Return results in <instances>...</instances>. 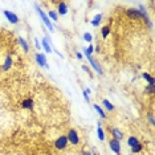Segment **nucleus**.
Here are the masks:
<instances>
[{"label":"nucleus","instance_id":"obj_1","mask_svg":"<svg viewBox=\"0 0 155 155\" xmlns=\"http://www.w3.org/2000/svg\"><path fill=\"white\" fill-rule=\"evenodd\" d=\"M36 9H37V13L40 15V17H41V20H43V23L45 24V27L49 29L50 32H55V28H53V24L50 23V20H49V17L46 16V13H44V11L41 8H40L39 5H36Z\"/></svg>","mask_w":155,"mask_h":155},{"label":"nucleus","instance_id":"obj_2","mask_svg":"<svg viewBox=\"0 0 155 155\" xmlns=\"http://www.w3.org/2000/svg\"><path fill=\"white\" fill-rule=\"evenodd\" d=\"M66 138H68V143H72L73 146H77V144L80 143V135H78V133H77L74 129H70L68 131Z\"/></svg>","mask_w":155,"mask_h":155},{"label":"nucleus","instance_id":"obj_3","mask_svg":"<svg viewBox=\"0 0 155 155\" xmlns=\"http://www.w3.org/2000/svg\"><path fill=\"white\" fill-rule=\"evenodd\" d=\"M55 147L57 150H61V151L65 150L68 147V138H66V135H61L57 138L55 141Z\"/></svg>","mask_w":155,"mask_h":155},{"label":"nucleus","instance_id":"obj_4","mask_svg":"<svg viewBox=\"0 0 155 155\" xmlns=\"http://www.w3.org/2000/svg\"><path fill=\"white\" fill-rule=\"evenodd\" d=\"M3 13H4V16L7 17V20L11 23V24H17V23H19V16L16 15V13L8 11V9H4Z\"/></svg>","mask_w":155,"mask_h":155},{"label":"nucleus","instance_id":"obj_5","mask_svg":"<svg viewBox=\"0 0 155 155\" xmlns=\"http://www.w3.org/2000/svg\"><path fill=\"white\" fill-rule=\"evenodd\" d=\"M36 61H37V64L40 66H43V68H46V69H49V65L46 62V57L44 53H36Z\"/></svg>","mask_w":155,"mask_h":155},{"label":"nucleus","instance_id":"obj_6","mask_svg":"<svg viewBox=\"0 0 155 155\" xmlns=\"http://www.w3.org/2000/svg\"><path fill=\"white\" fill-rule=\"evenodd\" d=\"M109 147H110V150H112L115 155L121 153V143H119V141L112 139V141L109 142Z\"/></svg>","mask_w":155,"mask_h":155},{"label":"nucleus","instance_id":"obj_7","mask_svg":"<svg viewBox=\"0 0 155 155\" xmlns=\"http://www.w3.org/2000/svg\"><path fill=\"white\" fill-rule=\"evenodd\" d=\"M87 60H89V62H90V66H92V68L96 70V72L98 73V74H103L102 69H101V65H100L98 62H97V60H96V59H93V57L90 56V57H87Z\"/></svg>","mask_w":155,"mask_h":155},{"label":"nucleus","instance_id":"obj_8","mask_svg":"<svg viewBox=\"0 0 155 155\" xmlns=\"http://www.w3.org/2000/svg\"><path fill=\"white\" fill-rule=\"evenodd\" d=\"M66 13H68V5L65 3H59V5H57V15L65 16Z\"/></svg>","mask_w":155,"mask_h":155},{"label":"nucleus","instance_id":"obj_9","mask_svg":"<svg viewBox=\"0 0 155 155\" xmlns=\"http://www.w3.org/2000/svg\"><path fill=\"white\" fill-rule=\"evenodd\" d=\"M127 16L131 19H138V17H143L142 16V13H141L138 9L135 8H130V9H127ZM144 19V17H143Z\"/></svg>","mask_w":155,"mask_h":155},{"label":"nucleus","instance_id":"obj_10","mask_svg":"<svg viewBox=\"0 0 155 155\" xmlns=\"http://www.w3.org/2000/svg\"><path fill=\"white\" fill-rule=\"evenodd\" d=\"M112 135H113V139H117V141H121L123 139V133L119 129H117V127H113L112 129Z\"/></svg>","mask_w":155,"mask_h":155},{"label":"nucleus","instance_id":"obj_11","mask_svg":"<svg viewBox=\"0 0 155 155\" xmlns=\"http://www.w3.org/2000/svg\"><path fill=\"white\" fill-rule=\"evenodd\" d=\"M41 48L45 49L46 53H52V46H50V40H49V37L43 39V41H41Z\"/></svg>","mask_w":155,"mask_h":155},{"label":"nucleus","instance_id":"obj_12","mask_svg":"<svg viewBox=\"0 0 155 155\" xmlns=\"http://www.w3.org/2000/svg\"><path fill=\"white\" fill-rule=\"evenodd\" d=\"M33 105H35V102H33V100L31 98H27L21 102V107L23 109H28V110H32L33 109Z\"/></svg>","mask_w":155,"mask_h":155},{"label":"nucleus","instance_id":"obj_13","mask_svg":"<svg viewBox=\"0 0 155 155\" xmlns=\"http://www.w3.org/2000/svg\"><path fill=\"white\" fill-rule=\"evenodd\" d=\"M12 66V57L11 56H5V60H4V64H3V70L7 72V70H9Z\"/></svg>","mask_w":155,"mask_h":155},{"label":"nucleus","instance_id":"obj_14","mask_svg":"<svg viewBox=\"0 0 155 155\" xmlns=\"http://www.w3.org/2000/svg\"><path fill=\"white\" fill-rule=\"evenodd\" d=\"M102 19H103V15L102 13H98V15H96L93 17V20H92V25L93 27H98L100 24H101V21H102Z\"/></svg>","mask_w":155,"mask_h":155},{"label":"nucleus","instance_id":"obj_15","mask_svg":"<svg viewBox=\"0 0 155 155\" xmlns=\"http://www.w3.org/2000/svg\"><path fill=\"white\" fill-rule=\"evenodd\" d=\"M102 103H103V106L106 107V110H107V112H114V109H115L113 103L110 102L109 100H106V98H103V100H102Z\"/></svg>","mask_w":155,"mask_h":155},{"label":"nucleus","instance_id":"obj_16","mask_svg":"<svg viewBox=\"0 0 155 155\" xmlns=\"http://www.w3.org/2000/svg\"><path fill=\"white\" fill-rule=\"evenodd\" d=\"M93 109L96 110L97 113H98V115H100L101 118H103V119H105V118H106V114H105V112H103V110H102V107H101L100 105H97V103H93Z\"/></svg>","mask_w":155,"mask_h":155},{"label":"nucleus","instance_id":"obj_17","mask_svg":"<svg viewBox=\"0 0 155 155\" xmlns=\"http://www.w3.org/2000/svg\"><path fill=\"white\" fill-rule=\"evenodd\" d=\"M19 44L21 45V48H23V50H24L25 53H28V52H29V45H28V43L25 41V39L19 37Z\"/></svg>","mask_w":155,"mask_h":155},{"label":"nucleus","instance_id":"obj_18","mask_svg":"<svg viewBox=\"0 0 155 155\" xmlns=\"http://www.w3.org/2000/svg\"><path fill=\"white\" fill-rule=\"evenodd\" d=\"M97 135H98V139L100 141H105L106 139V135H105V131L101 127V125L98 123V129H97Z\"/></svg>","mask_w":155,"mask_h":155},{"label":"nucleus","instance_id":"obj_19","mask_svg":"<svg viewBox=\"0 0 155 155\" xmlns=\"http://www.w3.org/2000/svg\"><path fill=\"white\" fill-rule=\"evenodd\" d=\"M139 143V139H138L137 137H134V135H131V137H129V139H127V144H129L130 147H134L135 144H138Z\"/></svg>","mask_w":155,"mask_h":155},{"label":"nucleus","instance_id":"obj_20","mask_svg":"<svg viewBox=\"0 0 155 155\" xmlns=\"http://www.w3.org/2000/svg\"><path fill=\"white\" fill-rule=\"evenodd\" d=\"M142 77H143V80H146L147 82H149V85H154V82H155V80H154V77L153 76H150L149 73H142Z\"/></svg>","mask_w":155,"mask_h":155},{"label":"nucleus","instance_id":"obj_21","mask_svg":"<svg viewBox=\"0 0 155 155\" xmlns=\"http://www.w3.org/2000/svg\"><path fill=\"white\" fill-rule=\"evenodd\" d=\"M109 35H110V27L109 25H105L102 29H101V36H102L103 39H106Z\"/></svg>","mask_w":155,"mask_h":155},{"label":"nucleus","instance_id":"obj_22","mask_svg":"<svg viewBox=\"0 0 155 155\" xmlns=\"http://www.w3.org/2000/svg\"><path fill=\"white\" fill-rule=\"evenodd\" d=\"M142 150H143V144L142 143H138L134 147H131V153L133 154H138V153H141Z\"/></svg>","mask_w":155,"mask_h":155},{"label":"nucleus","instance_id":"obj_23","mask_svg":"<svg viewBox=\"0 0 155 155\" xmlns=\"http://www.w3.org/2000/svg\"><path fill=\"white\" fill-rule=\"evenodd\" d=\"M84 52H85V56H86V57H90V56L93 55V52H94V46L92 45V44H90L87 48L84 49Z\"/></svg>","mask_w":155,"mask_h":155},{"label":"nucleus","instance_id":"obj_24","mask_svg":"<svg viewBox=\"0 0 155 155\" xmlns=\"http://www.w3.org/2000/svg\"><path fill=\"white\" fill-rule=\"evenodd\" d=\"M46 16H48L49 19H52L53 21H57V20H59V15H57V12H55V11H49V13Z\"/></svg>","mask_w":155,"mask_h":155},{"label":"nucleus","instance_id":"obj_25","mask_svg":"<svg viewBox=\"0 0 155 155\" xmlns=\"http://www.w3.org/2000/svg\"><path fill=\"white\" fill-rule=\"evenodd\" d=\"M84 40H85L86 43H92L93 41V36L90 35L89 32H86V33H84Z\"/></svg>","mask_w":155,"mask_h":155},{"label":"nucleus","instance_id":"obj_26","mask_svg":"<svg viewBox=\"0 0 155 155\" xmlns=\"http://www.w3.org/2000/svg\"><path fill=\"white\" fill-rule=\"evenodd\" d=\"M144 93H149L153 96L154 94V85H149V86H146V89H144Z\"/></svg>","mask_w":155,"mask_h":155},{"label":"nucleus","instance_id":"obj_27","mask_svg":"<svg viewBox=\"0 0 155 155\" xmlns=\"http://www.w3.org/2000/svg\"><path fill=\"white\" fill-rule=\"evenodd\" d=\"M35 46H36V49L37 50L41 49V44L39 43V39H35Z\"/></svg>","mask_w":155,"mask_h":155},{"label":"nucleus","instance_id":"obj_28","mask_svg":"<svg viewBox=\"0 0 155 155\" xmlns=\"http://www.w3.org/2000/svg\"><path fill=\"white\" fill-rule=\"evenodd\" d=\"M82 96H84V98H85L86 102H89V101H90V98H89V94H87V93L85 92V90H84V92H82Z\"/></svg>","mask_w":155,"mask_h":155},{"label":"nucleus","instance_id":"obj_29","mask_svg":"<svg viewBox=\"0 0 155 155\" xmlns=\"http://www.w3.org/2000/svg\"><path fill=\"white\" fill-rule=\"evenodd\" d=\"M147 118H149V122L151 123V126H154V115L153 114H149V117Z\"/></svg>","mask_w":155,"mask_h":155},{"label":"nucleus","instance_id":"obj_30","mask_svg":"<svg viewBox=\"0 0 155 155\" xmlns=\"http://www.w3.org/2000/svg\"><path fill=\"white\" fill-rule=\"evenodd\" d=\"M82 69H84V70H85V72H86V73H89V74H90V70H89V68H87V66H86V65H82ZM90 77H92V74H90Z\"/></svg>","mask_w":155,"mask_h":155},{"label":"nucleus","instance_id":"obj_31","mask_svg":"<svg viewBox=\"0 0 155 155\" xmlns=\"http://www.w3.org/2000/svg\"><path fill=\"white\" fill-rule=\"evenodd\" d=\"M76 57L78 60H82V55H81V53H76Z\"/></svg>","mask_w":155,"mask_h":155},{"label":"nucleus","instance_id":"obj_32","mask_svg":"<svg viewBox=\"0 0 155 155\" xmlns=\"http://www.w3.org/2000/svg\"><path fill=\"white\" fill-rule=\"evenodd\" d=\"M82 155H93V154L90 153V151H84V153H82Z\"/></svg>","mask_w":155,"mask_h":155},{"label":"nucleus","instance_id":"obj_33","mask_svg":"<svg viewBox=\"0 0 155 155\" xmlns=\"http://www.w3.org/2000/svg\"><path fill=\"white\" fill-rule=\"evenodd\" d=\"M93 155H98V154H93Z\"/></svg>","mask_w":155,"mask_h":155},{"label":"nucleus","instance_id":"obj_34","mask_svg":"<svg viewBox=\"0 0 155 155\" xmlns=\"http://www.w3.org/2000/svg\"><path fill=\"white\" fill-rule=\"evenodd\" d=\"M117 155H119V154H117Z\"/></svg>","mask_w":155,"mask_h":155}]
</instances>
